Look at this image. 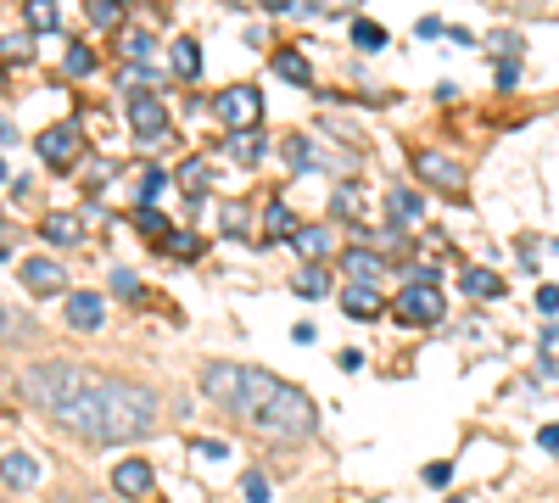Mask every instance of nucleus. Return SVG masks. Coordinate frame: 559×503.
Listing matches in <instances>:
<instances>
[{"mask_svg":"<svg viewBox=\"0 0 559 503\" xmlns=\"http://www.w3.org/2000/svg\"><path fill=\"white\" fill-rule=\"evenodd\" d=\"M135 229H140V235H169V219H162L152 202H140L135 207Z\"/></svg>","mask_w":559,"mask_h":503,"instance_id":"obj_28","label":"nucleus"},{"mask_svg":"<svg viewBox=\"0 0 559 503\" xmlns=\"http://www.w3.org/2000/svg\"><path fill=\"white\" fill-rule=\"evenodd\" d=\"M459 291H464V297H475V302H492V297H504V280L492 275V268H464Z\"/></svg>","mask_w":559,"mask_h":503,"instance_id":"obj_17","label":"nucleus"},{"mask_svg":"<svg viewBox=\"0 0 559 503\" xmlns=\"http://www.w3.org/2000/svg\"><path fill=\"white\" fill-rule=\"evenodd\" d=\"M101 392V442H135L157 431V392L140 381H95Z\"/></svg>","mask_w":559,"mask_h":503,"instance_id":"obj_1","label":"nucleus"},{"mask_svg":"<svg viewBox=\"0 0 559 503\" xmlns=\"http://www.w3.org/2000/svg\"><path fill=\"white\" fill-rule=\"evenodd\" d=\"M341 313H347V319H375V313H381V291L369 280H353L341 291Z\"/></svg>","mask_w":559,"mask_h":503,"instance_id":"obj_14","label":"nucleus"},{"mask_svg":"<svg viewBox=\"0 0 559 503\" xmlns=\"http://www.w3.org/2000/svg\"><path fill=\"white\" fill-rule=\"evenodd\" d=\"M285 162H292L297 174H308V168H319V162H314V145H308L302 135H292V140H285Z\"/></svg>","mask_w":559,"mask_h":503,"instance_id":"obj_29","label":"nucleus"},{"mask_svg":"<svg viewBox=\"0 0 559 503\" xmlns=\"http://www.w3.org/2000/svg\"><path fill=\"white\" fill-rule=\"evenodd\" d=\"M514 84H521V62H498V90H514Z\"/></svg>","mask_w":559,"mask_h":503,"instance_id":"obj_39","label":"nucleus"},{"mask_svg":"<svg viewBox=\"0 0 559 503\" xmlns=\"http://www.w3.org/2000/svg\"><path fill=\"white\" fill-rule=\"evenodd\" d=\"M0 179H6V162H0Z\"/></svg>","mask_w":559,"mask_h":503,"instance_id":"obj_49","label":"nucleus"},{"mask_svg":"<svg viewBox=\"0 0 559 503\" xmlns=\"http://www.w3.org/2000/svg\"><path fill=\"white\" fill-rule=\"evenodd\" d=\"M258 419V431L263 436H275V442H302V436H314L319 431V408H314V397H308L302 386H275V397L252 414Z\"/></svg>","mask_w":559,"mask_h":503,"instance_id":"obj_4","label":"nucleus"},{"mask_svg":"<svg viewBox=\"0 0 559 503\" xmlns=\"http://www.w3.org/2000/svg\"><path fill=\"white\" fill-rule=\"evenodd\" d=\"M23 285L34 297H68V275H62L56 258H29L23 263Z\"/></svg>","mask_w":559,"mask_h":503,"instance_id":"obj_10","label":"nucleus"},{"mask_svg":"<svg viewBox=\"0 0 559 503\" xmlns=\"http://www.w3.org/2000/svg\"><path fill=\"white\" fill-rule=\"evenodd\" d=\"M112 291H118V297H129V302H135V291H140V285H135V275H129V268H118V275H112Z\"/></svg>","mask_w":559,"mask_h":503,"instance_id":"obj_41","label":"nucleus"},{"mask_svg":"<svg viewBox=\"0 0 559 503\" xmlns=\"http://www.w3.org/2000/svg\"><path fill=\"white\" fill-rule=\"evenodd\" d=\"M0 335H23V319H17L6 302H0Z\"/></svg>","mask_w":559,"mask_h":503,"instance_id":"obj_42","label":"nucleus"},{"mask_svg":"<svg viewBox=\"0 0 559 503\" xmlns=\"http://www.w3.org/2000/svg\"><path fill=\"white\" fill-rule=\"evenodd\" d=\"M391 308H398L403 325H437L442 313H448V297L437 291V280H414V285H403V297L391 302Z\"/></svg>","mask_w":559,"mask_h":503,"instance_id":"obj_6","label":"nucleus"},{"mask_svg":"<svg viewBox=\"0 0 559 503\" xmlns=\"http://www.w3.org/2000/svg\"><path fill=\"white\" fill-rule=\"evenodd\" d=\"M275 375L268 369H252V364H224L213 359L201 369V397L207 403H218V408H230V414H258L268 397H275Z\"/></svg>","mask_w":559,"mask_h":503,"instance_id":"obj_2","label":"nucleus"},{"mask_svg":"<svg viewBox=\"0 0 559 503\" xmlns=\"http://www.w3.org/2000/svg\"><path fill=\"white\" fill-rule=\"evenodd\" d=\"M224 152H230V162L252 168V162L263 157V135H258V129H246V135H230V140H224Z\"/></svg>","mask_w":559,"mask_h":503,"instance_id":"obj_20","label":"nucleus"},{"mask_svg":"<svg viewBox=\"0 0 559 503\" xmlns=\"http://www.w3.org/2000/svg\"><path fill=\"white\" fill-rule=\"evenodd\" d=\"M275 73H280L285 84H314V68H308L302 51H275Z\"/></svg>","mask_w":559,"mask_h":503,"instance_id":"obj_22","label":"nucleus"},{"mask_svg":"<svg viewBox=\"0 0 559 503\" xmlns=\"http://www.w3.org/2000/svg\"><path fill=\"white\" fill-rule=\"evenodd\" d=\"M292 291H297V297H308V302H314V297H325V291H330V280H325V268H319V263H308V268H297V280H292Z\"/></svg>","mask_w":559,"mask_h":503,"instance_id":"obj_24","label":"nucleus"},{"mask_svg":"<svg viewBox=\"0 0 559 503\" xmlns=\"http://www.w3.org/2000/svg\"><path fill=\"white\" fill-rule=\"evenodd\" d=\"M275 235H297V219H292V207H285V202L263 207V241H275Z\"/></svg>","mask_w":559,"mask_h":503,"instance_id":"obj_23","label":"nucleus"},{"mask_svg":"<svg viewBox=\"0 0 559 503\" xmlns=\"http://www.w3.org/2000/svg\"><path fill=\"white\" fill-rule=\"evenodd\" d=\"M292 246L302 252V258H308V263H319V258H325V252H330V229H325V224H302V229H297V235H292Z\"/></svg>","mask_w":559,"mask_h":503,"instance_id":"obj_19","label":"nucleus"},{"mask_svg":"<svg viewBox=\"0 0 559 503\" xmlns=\"http://www.w3.org/2000/svg\"><path fill=\"white\" fill-rule=\"evenodd\" d=\"M414 174H420L425 185H437V191H453V196L464 191V162H453L442 152H420L414 157Z\"/></svg>","mask_w":559,"mask_h":503,"instance_id":"obj_9","label":"nucleus"},{"mask_svg":"<svg viewBox=\"0 0 559 503\" xmlns=\"http://www.w3.org/2000/svg\"><path fill=\"white\" fill-rule=\"evenodd\" d=\"M537 308H543V313H559V285H543V291H537Z\"/></svg>","mask_w":559,"mask_h":503,"instance_id":"obj_44","label":"nucleus"},{"mask_svg":"<svg viewBox=\"0 0 559 503\" xmlns=\"http://www.w3.org/2000/svg\"><path fill=\"white\" fill-rule=\"evenodd\" d=\"M68 73H95V51L90 45H68Z\"/></svg>","mask_w":559,"mask_h":503,"instance_id":"obj_34","label":"nucleus"},{"mask_svg":"<svg viewBox=\"0 0 559 503\" xmlns=\"http://www.w3.org/2000/svg\"><path fill=\"white\" fill-rule=\"evenodd\" d=\"M543 448H548V453H559V425H543Z\"/></svg>","mask_w":559,"mask_h":503,"instance_id":"obj_45","label":"nucleus"},{"mask_svg":"<svg viewBox=\"0 0 559 503\" xmlns=\"http://www.w3.org/2000/svg\"><path fill=\"white\" fill-rule=\"evenodd\" d=\"M39 235L51 246H73V241H85V224H78V213H45L39 219Z\"/></svg>","mask_w":559,"mask_h":503,"instance_id":"obj_15","label":"nucleus"},{"mask_svg":"<svg viewBox=\"0 0 559 503\" xmlns=\"http://www.w3.org/2000/svg\"><path fill=\"white\" fill-rule=\"evenodd\" d=\"M90 386H95V381H90L78 364H68V359H45V364H34V369L23 375V397H29L34 408H45L51 419H62Z\"/></svg>","mask_w":559,"mask_h":503,"instance_id":"obj_3","label":"nucleus"},{"mask_svg":"<svg viewBox=\"0 0 559 503\" xmlns=\"http://www.w3.org/2000/svg\"><path fill=\"white\" fill-rule=\"evenodd\" d=\"M0 481L12 492H34L39 487V458L34 453H0Z\"/></svg>","mask_w":559,"mask_h":503,"instance_id":"obj_13","label":"nucleus"},{"mask_svg":"<svg viewBox=\"0 0 559 503\" xmlns=\"http://www.w3.org/2000/svg\"><path fill=\"white\" fill-rule=\"evenodd\" d=\"M12 140H17V129H12L6 118H0V145H12Z\"/></svg>","mask_w":559,"mask_h":503,"instance_id":"obj_46","label":"nucleus"},{"mask_svg":"<svg viewBox=\"0 0 559 503\" xmlns=\"http://www.w3.org/2000/svg\"><path fill=\"white\" fill-rule=\"evenodd\" d=\"M353 45H358V51H381V45H386V29L369 23V17H358V23H353Z\"/></svg>","mask_w":559,"mask_h":503,"instance_id":"obj_27","label":"nucleus"},{"mask_svg":"<svg viewBox=\"0 0 559 503\" xmlns=\"http://www.w3.org/2000/svg\"><path fill=\"white\" fill-rule=\"evenodd\" d=\"M285 6H292V0H263V12H285Z\"/></svg>","mask_w":559,"mask_h":503,"instance_id":"obj_47","label":"nucleus"},{"mask_svg":"<svg viewBox=\"0 0 559 503\" xmlns=\"http://www.w3.org/2000/svg\"><path fill=\"white\" fill-rule=\"evenodd\" d=\"M0 56H12V62L34 56V34H6V39H0Z\"/></svg>","mask_w":559,"mask_h":503,"instance_id":"obj_31","label":"nucleus"},{"mask_svg":"<svg viewBox=\"0 0 559 503\" xmlns=\"http://www.w3.org/2000/svg\"><path fill=\"white\" fill-rule=\"evenodd\" d=\"M196 73H201L196 39H174V78H196Z\"/></svg>","mask_w":559,"mask_h":503,"instance_id":"obj_25","label":"nucleus"},{"mask_svg":"<svg viewBox=\"0 0 559 503\" xmlns=\"http://www.w3.org/2000/svg\"><path fill=\"white\" fill-rule=\"evenodd\" d=\"M213 112L224 118V129H230V135L258 129V123H263V95H258V84H230V90H218Z\"/></svg>","mask_w":559,"mask_h":503,"instance_id":"obj_5","label":"nucleus"},{"mask_svg":"<svg viewBox=\"0 0 559 503\" xmlns=\"http://www.w3.org/2000/svg\"><path fill=\"white\" fill-rule=\"evenodd\" d=\"M179 179H185V191H207V185H213L207 162H185V168H179Z\"/></svg>","mask_w":559,"mask_h":503,"instance_id":"obj_32","label":"nucleus"},{"mask_svg":"<svg viewBox=\"0 0 559 503\" xmlns=\"http://www.w3.org/2000/svg\"><path fill=\"white\" fill-rule=\"evenodd\" d=\"M152 51V34H123V56H146Z\"/></svg>","mask_w":559,"mask_h":503,"instance_id":"obj_40","label":"nucleus"},{"mask_svg":"<svg viewBox=\"0 0 559 503\" xmlns=\"http://www.w3.org/2000/svg\"><path fill=\"white\" fill-rule=\"evenodd\" d=\"M509 6H531V0H509Z\"/></svg>","mask_w":559,"mask_h":503,"instance_id":"obj_48","label":"nucleus"},{"mask_svg":"<svg viewBox=\"0 0 559 503\" xmlns=\"http://www.w3.org/2000/svg\"><path fill=\"white\" fill-rule=\"evenodd\" d=\"M218 224H224V235H246V229H252V207H246V202H224Z\"/></svg>","mask_w":559,"mask_h":503,"instance_id":"obj_26","label":"nucleus"},{"mask_svg":"<svg viewBox=\"0 0 559 503\" xmlns=\"http://www.w3.org/2000/svg\"><path fill=\"white\" fill-rule=\"evenodd\" d=\"M123 17V0H90V23H101V29H112Z\"/></svg>","mask_w":559,"mask_h":503,"instance_id":"obj_30","label":"nucleus"},{"mask_svg":"<svg viewBox=\"0 0 559 503\" xmlns=\"http://www.w3.org/2000/svg\"><path fill=\"white\" fill-rule=\"evenodd\" d=\"M157 191H162V168H152V174H146V179H140V202H152Z\"/></svg>","mask_w":559,"mask_h":503,"instance_id":"obj_43","label":"nucleus"},{"mask_svg":"<svg viewBox=\"0 0 559 503\" xmlns=\"http://www.w3.org/2000/svg\"><path fill=\"white\" fill-rule=\"evenodd\" d=\"M448 503H464V498H448Z\"/></svg>","mask_w":559,"mask_h":503,"instance_id":"obj_50","label":"nucleus"},{"mask_svg":"<svg viewBox=\"0 0 559 503\" xmlns=\"http://www.w3.org/2000/svg\"><path fill=\"white\" fill-rule=\"evenodd\" d=\"M34 152H39V162H51V168H73L78 152H85V129H78V123H51V129L34 140Z\"/></svg>","mask_w":559,"mask_h":503,"instance_id":"obj_7","label":"nucleus"},{"mask_svg":"<svg viewBox=\"0 0 559 503\" xmlns=\"http://www.w3.org/2000/svg\"><path fill=\"white\" fill-rule=\"evenodd\" d=\"M420 213H425L420 191H403V185H391V191H386V219L391 224H420Z\"/></svg>","mask_w":559,"mask_h":503,"instance_id":"obj_16","label":"nucleus"},{"mask_svg":"<svg viewBox=\"0 0 559 503\" xmlns=\"http://www.w3.org/2000/svg\"><path fill=\"white\" fill-rule=\"evenodd\" d=\"M314 12H325V17H347V12H358L364 0H308Z\"/></svg>","mask_w":559,"mask_h":503,"instance_id":"obj_36","label":"nucleus"},{"mask_svg":"<svg viewBox=\"0 0 559 503\" xmlns=\"http://www.w3.org/2000/svg\"><path fill=\"white\" fill-rule=\"evenodd\" d=\"M62 313H68L73 330H101V319H107V302H101L95 291H68V297H62Z\"/></svg>","mask_w":559,"mask_h":503,"instance_id":"obj_11","label":"nucleus"},{"mask_svg":"<svg viewBox=\"0 0 559 503\" xmlns=\"http://www.w3.org/2000/svg\"><path fill=\"white\" fill-rule=\"evenodd\" d=\"M341 268H347V280H369V285H375V280L386 275V263L375 258V252H358V246L341 258Z\"/></svg>","mask_w":559,"mask_h":503,"instance_id":"obj_18","label":"nucleus"},{"mask_svg":"<svg viewBox=\"0 0 559 503\" xmlns=\"http://www.w3.org/2000/svg\"><path fill=\"white\" fill-rule=\"evenodd\" d=\"M425 487H448V481H453V465H448V458H437V465H425Z\"/></svg>","mask_w":559,"mask_h":503,"instance_id":"obj_38","label":"nucleus"},{"mask_svg":"<svg viewBox=\"0 0 559 503\" xmlns=\"http://www.w3.org/2000/svg\"><path fill=\"white\" fill-rule=\"evenodd\" d=\"M330 213H336V219H358L364 213V191H358L353 179H341L336 191H330Z\"/></svg>","mask_w":559,"mask_h":503,"instance_id":"obj_21","label":"nucleus"},{"mask_svg":"<svg viewBox=\"0 0 559 503\" xmlns=\"http://www.w3.org/2000/svg\"><path fill=\"white\" fill-rule=\"evenodd\" d=\"M112 487H118V498H152L157 492L152 465H146V458H123V465L112 470Z\"/></svg>","mask_w":559,"mask_h":503,"instance_id":"obj_12","label":"nucleus"},{"mask_svg":"<svg viewBox=\"0 0 559 503\" xmlns=\"http://www.w3.org/2000/svg\"><path fill=\"white\" fill-rule=\"evenodd\" d=\"M241 492H246V503H268V481H263V470H246Z\"/></svg>","mask_w":559,"mask_h":503,"instance_id":"obj_33","label":"nucleus"},{"mask_svg":"<svg viewBox=\"0 0 559 503\" xmlns=\"http://www.w3.org/2000/svg\"><path fill=\"white\" fill-rule=\"evenodd\" d=\"M196 252H201V241H196V235H174V241H169V258H185V263H191Z\"/></svg>","mask_w":559,"mask_h":503,"instance_id":"obj_37","label":"nucleus"},{"mask_svg":"<svg viewBox=\"0 0 559 503\" xmlns=\"http://www.w3.org/2000/svg\"><path fill=\"white\" fill-rule=\"evenodd\" d=\"M129 129H135V140H162L169 135V107H162L152 90H135V84H129Z\"/></svg>","mask_w":559,"mask_h":503,"instance_id":"obj_8","label":"nucleus"},{"mask_svg":"<svg viewBox=\"0 0 559 503\" xmlns=\"http://www.w3.org/2000/svg\"><path fill=\"white\" fill-rule=\"evenodd\" d=\"M29 23L34 29H56V6L51 0H29Z\"/></svg>","mask_w":559,"mask_h":503,"instance_id":"obj_35","label":"nucleus"}]
</instances>
